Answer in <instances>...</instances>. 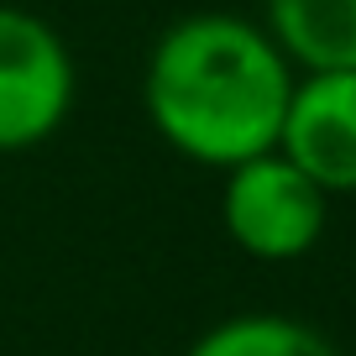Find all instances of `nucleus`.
Returning <instances> with one entry per match:
<instances>
[{"instance_id":"f257e3e1","label":"nucleus","mask_w":356,"mask_h":356,"mask_svg":"<svg viewBox=\"0 0 356 356\" xmlns=\"http://www.w3.org/2000/svg\"><path fill=\"white\" fill-rule=\"evenodd\" d=\"M299 68L273 32L236 11H194L163 26L142 68V111L163 147L200 168L273 152Z\"/></svg>"},{"instance_id":"f03ea898","label":"nucleus","mask_w":356,"mask_h":356,"mask_svg":"<svg viewBox=\"0 0 356 356\" xmlns=\"http://www.w3.org/2000/svg\"><path fill=\"white\" fill-rule=\"evenodd\" d=\"M325 220H330V194L278 147L225 168L220 225L252 262H299V257H309L325 236Z\"/></svg>"},{"instance_id":"7ed1b4c3","label":"nucleus","mask_w":356,"mask_h":356,"mask_svg":"<svg viewBox=\"0 0 356 356\" xmlns=\"http://www.w3.org/2000/svg\"><path fill=\"white\" fill-rule=\"evenodd\" d=\"M79 68L58 26L26 6H0V152H32L63 131Z\"/></svg>"},{"instance_id":"20e7f679","label":"nucleus","mask_w":356,"mask_h":356,"mask_svg":"<svg viewBox=\"0 0 356 356\" xmlns=\"http://www.w3.org/2000/svg\"><path fill=\"white\" fill-rule=\"evenodd\" d=\"M278 152L325 194H356V68H304L289 95Z\"/></svg>"},{"instance_id":"39448f33","label":"nucleus","mask_w":356,"mask_h":356,"mask_svg":"<svg viewBox=\"0 0 356 356\" xmlns=\"http://www.w3.org/2000/svg\"><path fill=\"white\" fill-rule=\"evenodd\" d=\"M262 26L299 68H356V0H262Z\"/></svg>"},{"instance_id":"423d86ee","label":"nucleus","mask_w":356,"mask_h":356,"mask_svg":"<svg viewBox=\"0 0 356 356\" xmlns=\"http://www.w3.org/2000/svg\"><path fill=\"white\" fill-rule=\"evenodd\" d=\"M184 356H341V346L325 330H314L309 320L273 309H246L215 320Z\"/></svg>"}]
</instances>
